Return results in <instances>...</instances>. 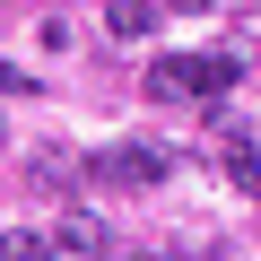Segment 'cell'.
Wrapping results in <instances>:
<instances>
[{
  "instance_id": "1",
  "label": "cell",
  "mask_w": 261,
  "mask_h": 261,
  "mask_svg": "<svg viewBox=\"0 0 261 261\" xmlns=\"http://www.w3.org/2000/svg\"><path fill=\"white\" fill-rule=\"evenodd\" d=\"M235 70H244V44L235 53H166L140 87H148V105H183V96H226Z\"/></svg>"
},
{
  "instance_id": "2",
  "label": "cell",
  "mask_w": 261,
  "mask_h": 261,
  "mask_svg": "<svg viewBox=\"0 0 261 261\" xmlns=\"http://www.w3.org/2000/svg\"><path fill=\"white\" fill-rule=\"evenodd\" d=\"M166 166H174L166 148H96V157H87V174H96V183H122V192H140V183H157Z\"/></svg>"
},
{
  "instance_id": "3",
  "label": "cell",
  "mask_w": 261,
  "mask_h": 261,
  "mask_svg": "<svg viewBox=\"0 0 261 261\" xmlns=\"http://www.w3.org/2000/svg\"><path fill=\"white\" fill-rule=\"evenodd\" d=\"M53 261H105V226H96L87 209H70V218L53 226Z\"/></svg>"
},
{
  "instance_id": "4",
  "label": "cell",
  "mask_w": 261,
  "mask_h": 261,
  "mask_svg": "<svg viewBox=\"0 0 261 261\" xmlns=\"http://www.w3.org/2000/svg\"><path fill=\"white\" fill-rule=\"evenodd\" d=\"M105 27H113L122 44H140V35L157 27V0H113V9H105Z\"/></svg>"
},
{
  "instance_id": "5",
  "label": "cell",
  "mask_w": 261,
  "mask_h": 261,
  "mask_svg": "<svg viewBox=\"0 0 261 261\" xmlns=\"http://www.w3.org/2000/svg\"><path fill=\"white\" fill-rule=\"evenodd\" d=\"M226 183H244V192H261V148L244 140V130H226Z\"/></svg>"
},
{
  "instance_id": "6",
  "label": "cell",
  "mask_w": 261,
  "mask_h": 261,
  "mask_svg": "<svg viewBox=\"0 0 261 261\" xmlns=\"http://www.w3.org/2000/svg\"><path fill=\"white\" fill-rule=\"evenodd\" d=\"M0 261H53V235H0Z\"/></svg>"
},
{
  "instance_id": "7",
  "label": "cell",
  "mask_w": 261,
  "mask_h": 261,
  "mask_svg": "<svg viewBox=\"0 0 261 261\" xmlns=\"http://www.w3.org/2000/svg\"><path fill=\"white\" fill-rule=\"evenodd\" d=\"M27 87H35L27 70H9V61H0V96H27Z\"/></svg>"
},
{
  "instance_id": "8",
  "label": "cell",
  "mask_w": 261,
  "mask_h": 261,
  "mask_svg": "<svg viewBox=\"0 0 261 261\" xmlns=\"http://www.w3.org/2000/svg\"><path fill=\"white\" fill-rule=\"evenodd\" d=\"M166 9H218V0H166Z\"/></svg>"
},
{
  "instance_id": "9",
  "label": "cell",
  "mask_w": 261,
  "mask_h": 261,
  "mask_svg": "<svg viewBox=\"0 0 261 261\" xmlns=\"http://www.w3.org/2000/svg\"><path fill=\"white\" fill-rule=\"evenodd\" d=\"M122 261H157V252H122Z\"/></svg>"
}]
</instances>
